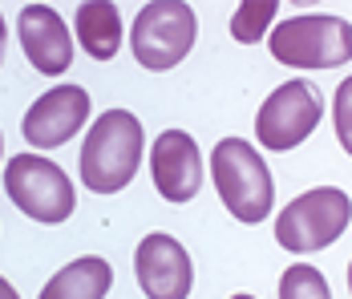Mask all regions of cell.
<instances>
[{
	"label": "cell",
	"instance_id": "obj_5",
	"mask_svg": "<svg viewBox=\"0 0 352 299\" xmlns=\"http://www.w3.org/2000/svg\"><path fill=\"white\" fill-rule=\"evenodd\" d=\"M199 36V16L182 0H150L142 4L130 29V49L134 61L150 73H166L186 61Z\"/></svg>",
	"mask_w": 352,
	"mask_h": 299
},
{
	"label": "cell",
	"instance_id": "obj_17",
	"mask_svg": "<svg viewBox=\"0 0 352 299\" xmlns=\"http://www.w3.org/2000/svg\"><path fill=\"white\" fill-rule=\"evenodd\" d=\"M0 299H21V291H16V287L4 279V275H0Z\"/></svg>",
	"mask_w": 352,
	"mask_h": 299
},
{
	"label": "cell",
	"instance_id": "obj_19",
	"mask_svg": "<svg viewBox=\"0 0 352 299\" xmlns=\"http://www.w3.org/2000/svg\"><path fill=\"white\" fill-rule=\"evenodd\" d=\"M0 154H4V133H0Z\"/></svg>",
	"mask_w": 352,
	"mask_h": 299
},
{
	"label": "cell",
	"instance_id": "obj_3",
	"mask_svg": "<svg viewBox=\"0 0 352 299\" xmlns=\"http://www.w3.org/2000/svg\"><path fill=\"white\" fill-rule=\"evenodd\" d=\"M272 57L287 69H336L352 61V25L336 12L283 16L267 41Z\"/></svg>",
	"mask_w": 352,
	"mask_h": 299
},
{
	"label": "cell",
	"instance_id": "obj_4",
	"mask_svg": "<svg viewBox=\"0 0 352 299\" xmlns=\"http://www.w3.org/2000/svg\"><path fill=\"white\" fill-rule=\"evenodd\" d=\"M352 223L349 190L340 186H316L304 190L276 214V243L292 255H312L332 247Z\"/></svg>",
	"mask_w": 352,
	"mask_h": 299
},
{
	"label": "cell",
	"instance_id": "obj_10",
	"mask_svg": "<svg viewBox=\"0 0 352 299\" xmlns=\"http://www.w3.org/2000/svg\"><path fill=\"white\" fill-rule=\"evenodd\" d=\"M150 178L166 202H190L203 186V150L186 130H162L150 146Z\"/></svg>",
	"mask_w": 352,
	"mask_h": 299
},
{
	"label": "cell",
	"instance_id": "obj_18",
	"mask_svg": "<svg viewBox=\"0 0 352 299\" xmlns=\"http://www.w3.org/2000/svg\"><path fill=\"white\" fill-rule=\"evenodd\" d=\"M4 49H8V21L0 16V65H4Z\"/></svg>",
	"mask_w": 352,
	"mask_h": 299
},
{
	"label": "cell",
	"instance_id": "obj_15",
	"mask_svg": "<svg viewBox=\"0 0 352 299\" xmlns=\"http://www.w3.org/2000/svg\"><path fill=\"white\" fill-rule=\"evenodd\" d=\"M280 299H332V291L312 263H292L280 275Z\"/></svg>",
	"mask_w": 352,
	"mask_h": 299
},
{
	"label": "cell",
	"instance_id": "obj_13",
	"mask_svg": "<svg viewBox=\"0 0 352 299\" xmlns=\"http://www.w3.org/2000/svg\"><path fill=\"white\" fill-rule=\"evenodd\" d=\"M109 287H113V267L102 255H81L65 263L45 287L36 299H106Z\"/></svg>",
	"mask_w": 352,
	"mask_h": 299
},
{
	"label": "cell",
	"instance_id": "obj_7",
	"mask_svg": "<svg viewBox=\"0 0 352 299\" xmlns=\"http://www.w3.org/2000/svg\"><path fill=\"white\" fill-rule=\"evenodd\" d=\"M320 113H324V101L320 89L312 81H283L280 89H272L267 101L259 105L255 113V137L263 150L283 154V150H296L304 137H312V130L320 126Z\"/></svg>",
	"mask_w": 352,
	"mask_h": 299
},
{
	"label": "cell",
	"instance_id": "obj_6",
	"mask_svg": "<svg viewBox=\"0 0 352 299\" xmlns=\"http://www.w3.org/2000/svg\"><path fill=\"white\" fill-rule=\"evenodd\" d=\"M4 195L12 199L16 210H25L33 223L57 227L77 210V190L73 178L57 162H49L45 154H12V162L4 166Z\"/></svg>",
	"mask_w": 352,
	"mask_h": 299
},
{
	"label": "cell",
	"instance_id": "obj_14",
	"mask_svg": "<svg viewBox=\"0 0 352 299\" xmlns=\"http://www.w3.org/2000/svg\"><path fill=\"white\" fill-rule=\"evenodd\" d=\"M280 12L276 0H243L235 12H231V36L239 45H259L267 29H272V16Z\"/></svg>",
	"mask_w": 352,
	"mask_h": 299
},
{
	"label": "cell",
	"instance_id": "obj_20",
	"mask_svg": "<svg viewBox=\"0 0 352 299\" xmlns=\"http://www.w3.org/2000/svg\"><path fill=\"white\" fill-rule=\"evenodd\" d=\"M231 299H255V296H231Z\"/></svg>",
	"mask_w": 352,
	"mask_h": 299
},
{
	"label": "cell",
	"instance_id": "obj_11",
	"mask_svg": "<svg viewBox=\"0 0 352 299\" xmlns=\"http://www.w3.org/2000/svg\"><path fill=\"white\" fill-rule=\"evenodd\" d=\"M16 41L41 77H61L73 65V36L57 8L49 4H25L16 16Z\"/></svg>",
	"mask_w": 352,
	"mask_h": 299
},
{
	"label": "cell",
	"instance_id": "obj_16",
	"mask_svg": "<svg viewBox=\"0 0 352 299\" xmlns=\"http://www.w3.org/2000/svg\"><path fill=\"white\" fill-rule=\"evenodd\" d=\"M349 98H352V81H344L340 89H336V133H340V146L352 150V133H349Z\"/></svg>",
	"mask_w": 352,
	"mask_h": 299
},
{
	"label": "cell",
	"instance_id": "obj_8",
	"mask_svg": "<svg viewBox=\"0 0 352 299\" xmlns=\"http://www.w3.org/2000/svg\"><path fill=\"white\" fill-rule=\"evenodd\" d=\"M85 122H89V89H81L77 81H65V85L45 89L29 105L21 133L33 146V154H41V150H57V146L73 142Z\"/></svg>",
	"mask_w": 352,
	"mask_h": 299
},
{
	"label": "cell",
	"instance_id": "obj_2",
	"mask_svg": "<svg viewBox=\"0 0 352 299\" xmlns=\"http://www.w3.org/2000/svg\"><path fill=\"white\" fill-rule=\"evenodd\" d=\"M211 182L219 190L223 206L247 223H263L272 219V206H276V182H272V170L263 162V154L243 142V137H223L214 142L211 150Z\"/></svg>",
	"mask_w": 352,
	"mask_h": 299
},
{
	"label": "cell",
	"instance_id": "obj_1",
	"mask_svg": "<svg viewBox=\"0 0 352 299\" xmlns=\"http://www.w3.org/2000/svg\"><path fill=\"white\" fill-rule=\"evenodd\" d=\"M142 150H146V130H142L138 113H130V109L98 113V122L89 126L85 142H81V158H77L81 186L94 195L126 190L138 178Z\"/></svg>",
	"mask_w": 352,
	"mask_h": 299
},
{
	"label": "cell",
	"instance_id": "obj_9",
	"mask_svg": "<svg viewBox=\"0 0 352 299\" xmlns=\"http://www.w3.org/2000/svg\"><path fill=\"white\" fill-rule=\"evenodd\" d=\"M134 279L146 299H186L195 287V263L175 234L150 231L134 247Z\"/></svg>",
	"mask_w": 352,
	"mask_h": 299
},
{
	"label": "cell",
	"instance_id": "obj_12",
	"mask_svg": "<svg viewBox=\"0 0 352 299\" xmlns=\"http://www.w3.org/2000/svg\"><path fill=\"white\" fill-rule=\"evenodd\" d=\"M73 33H77V45L94 61H113L118 49H122V12H118V4H109V0L77 4Z\"/></svg>",
	"mask_w": 352,
	"mask_h": 299
}]
</instances>
